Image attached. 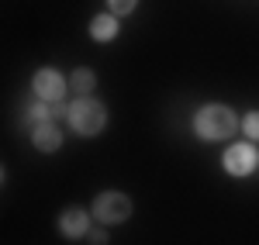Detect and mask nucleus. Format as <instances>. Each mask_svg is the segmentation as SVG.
I'll return each mask as SVG.
<instances>
[{
	"mask_svg": "<svg viewBox=\"0 0 259 245\" xmlns=\"http://www.w3.org/2000/svg\"><path fill=\"white\" fill-rule=\"evenodd\" d=\"M239 124H242L239 114L232 107H225V104H207V107H200L197 114H194V131L204 142H221V138L235 135Z\"/></svg>",
	"mask_w": 259,
	"mask_h": 245,
	"instance_id": "obj_1",
	"label": "nucleus"
},
{
	"mask_svg": "<svg viewBox=\"0 0 259 245\" xmlns=\"http://www.w3.org/2000/svg\"><path fill=\"white\" fill-rule=\"evenodd\" d=\"M66 121H69V128H73L76 135L94 138V135H100V131L107 128V107L100 101H94V97H80V101L69 107Z\"/></svg>",
	"mask_w": 259,
	"mask_h": 245,
	"instance_id": "obj_2",
	"label": "nucleus"
},
{
	"mask_svg": "<svg viewBox=\"0 0 259 245\" xmlns=\"http://www.w3.org/2000/svg\"><path fill=\"white\" fill-rule=\"evenodd\" d=\"M132 211H135L132 197L121 193V190H104L94 197V218L100 225H124L132 218Z\"/></svg>",
	"mask_w": 259,
	"mask_h": 245,
	"instance_id": "obj_3",
	"label": "nucleus"
},
{
	"mask_svg": "<svg viewBox=\"0 0 259 245\" xmlns=\"http://www.w3.org/2000/svg\"><path fill=\"white\" fill-rule=\"evenodd\" d=\"M66 86L69 83L62 80L59 69H38L35 80H31V90H35V101H45V104H56V101H66Z\"/></svg>",
	"mask_w": 259,
	"mask_h": 245,
	"instance_id": "obj_4",
	"label": "nucleus"
},
{
	"mask_svg": "<svg viewBox=\"0 0 259 245\" xmlns=\"http://www.w3.org/2000/svg\"><path fill=\"white\" fill-rule=\"evenodd\" d=\"M256 166H259V152L252 142H239L225 152V173H232V176H249Z\"/></svg>",
	"mask_w": 259,
	"mask_h": 245,
	"instance_id": "obj_5",
	"label": "nucleus"
},
{
	"mask_svg": "<svg viewBox=\"0 0 259 245\" xmlns=\"http://www.w3.org/2000/svg\"><path fill=\"white\" fill-rule=\"evenodd\" d=\"M90 231V214L83 207H66L59 214V235L62 238H83Z\"/></svg>",
	"mask_w": 259,
	"mask_h": 245,
	"instance_id": "obj_6",
	"label": "nucleus"
},
{
	"mask_svg": "<svg viewBox=\"0 0 259 245\" xmlns=\"http://www.w3.org/2000/svg\"><path fill=\"white\" fill-rule=\"evenodd\" d=\"M31 145L38 149V152H59L62 149V131L56 128V124L49 121V124H38V128H31Z\"/></svg>",
	"mask_w": 259,
	"mask_h": 245,
	"instance_id": "obj_7",
	"label": "nucleus"
},
{
	"mask_svg": "<svg viewBox=\"0 0 259 245\" xmlns=\"http://www.w3.org/2000/svg\"><path fill=\"white\" fill-rule=\"evenodd\" d=\"M90 38L94 41H114L118 38V18L114 14H97V18L90 21Z\"/></svg>",
	"mask_w": 259,
	"mask_h": 245,
	"instance_id": "obj_8",
	"label": "nucleus"
},
{
	"mask_svg": "<svg viewBox=\"0 0 259 245\" xmlns=\"http://www.w3.org/2000/svg\"><path fill=\"white\" fill-rule=\"evenodd\" d=\"M69 86L76 90V97H90V93L97 90V76H94L90 69H73V76H69Z\"/></svg>",
	"mask_w": 259,
	"mask_h": 245,
	"instance_id": "obj_9",
	"label": "nucleus"
},
{
	"mask_svg": "<svg viewBox=\"0 0 259 245\" xmlns=\"http://www.w3.org/2000/svg\"><path fill=\"white\" fill-rule=\"evenodd\" d=\"M135 7H139V0H107V11H111L114 18H132Z\"/></svg>",
	"mask_w": 259,
	"mask_h": 245,
	"instance_id": "obj_10",
	"label": "nucleus"
},
{
	"mask_svg": "<svg viewBox=\"0 0 259 245\" xmlns=\"http://www.w3.org/2000/svg\"><path fill=\"white\" fill-rule=\"evenodd\" d=\"M242 131H245V135H249L252 142L259 138V111H249V114L242 118Z\"/></svg>",
	"mask_w": 259,
	"mask_h": 245,
	"instance_id": "obj_11",
	"label": "nucleus"
},
{
	"mask_svg": "<svg viewBox=\"0 0 259 245\" xmlns=\"http://www.w3.org/2000/svg\"><path fill=\"white\" fill-rule=\"evenodd\" d=\"M90 235V245H107V235L104 231H87Z\"/></svg>",
	"mask_w": 259,
	"mask_h": 245,
	"instance_id": "obj_12",
	"label": "nucleus"
},
{
	"mask_svg": "<svg viewBox=\"0 0 259 245\" xmlns=\"http://www.w3.org/2000/svg\"><path fill=\"white\" fill-rule=\"evenodd\" d=\"M0 183H4V166H0Z\"/></svg>",
	"mask_w": 259,
	"mask_h": 245,
	"instance_id": "obj_13",
	"label": "nucleus"
}]
</instances>
